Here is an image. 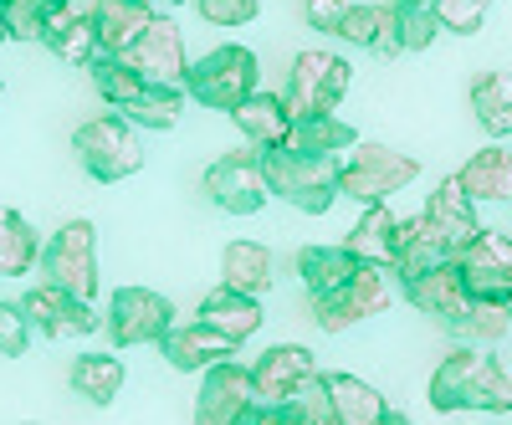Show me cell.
Listing matches in <instances>:
<instances>
[{"mask_svg":"<svg viewBox=\"0 0 512 425\" xmlns=\"http://www.w3.org/2000/svg\"><path fill=\"white\" fill-rule=\"evenodd\" d=\"M200 323H210L216 333H226L231 344H246L251 333H262V323H267V313H262V297L256 292H241V287H216V292H205L200 297Z\"/></svg>","mask_w":512,"mask_h":425,"instance_id":"cell-19","label":"cell"},{"mask_svg":"<svg viewBox=\"0 0 512 425\" xmlns=\"http://www.w3.org/2000/svg\"><path fill=\"white\" fill-rule=\"evenodd\" d=\"M425 400H431V410H441V415H451V410L507 415L512 410V374L502 369V359L487 344H461L436 364Z\"/></svg>","mask_w":512,"mask_h":425,"instance_id":"cell-2","label":"cell"},{"mask_svg":"<svg viewBox=\"0 0 512 425\" xmlns=\"http://www.w3.org/2000/svg\"><path fill=\"white\" fill-rule=\"evenodd\" d=\"M31 349V318L21 303H0V359H21Z\"/></svg>","mask_w":512,"mask_h":425,"instance_id":"cell-41","label":"cell"},{"mask_svg":"<svg viewBox=\"0 0 512 425\" xmlns=\"http://www.w3.org/2000/svg\"><path fill=\"white\" fill-rule=\"evenodd\" d=\"M333 36L349 41V47H369V52L395 57V0L390 6H379V0H349Z\"/></svg>","mask_w":512,"mask_h":425,"instance_id":"cell-24","label":"cell"},{"mask_svg":"<svg viewBox=\"0 0 512 425\" xmlns=\"http://www.w3.org/2000/svg\"><path fill=\"white\" fill-rule=\"evenodd\" d=\"M507 328H512V303H497V297H472L466 313L451 323L461 344H497Z\"/></svg>","mask_w":512,"mask_h":425,"instance_id":"cell-34","label":"cell"},{"mask_svg":"<svg viewBox=\"0 0 512 425\" xmlns=\"http://www.w3.org/2000/svg\"><path fill=\"white\" fill-rule=\"evenodd\" d=\"M205 195L216 210H226V216H256L272 190H267V175H262V149H231L221 154L216 164L205 169Z\"/></svg>","mask_w":512,"mask_h":425,"instance_id":"cell-11","label":"cell"},{"mask_svg":"<svg viewBox=\"0 0 512 425\" xmlns=\"http://www.w3.org/2000/svg\"><path fill=\"white\" fill-rule=\"evenodd\" d=\"M72 390L88 405H113L123 395V359L118 354H77Z\"/></svg>","mask_w":512,"mask_h":425,"instance_id":"cell-31","label":"cell"},{"mask_svg":"<svg viewBox=\"0 0 512 425\" xmlns=\"http://www.w3.org/2000/svg\"><path fill=\"white\" fill-rule=\"evenodd\" d=\"M323 385H328L333 425H390V405H384V395L369 385V379L333 369V374H323Z\"/></svg>","mask_w":512,"mask_h":425,"instance_id":"cell-21","label":"cell"},{"mask_svg":"<svg viewBox=\"0 0 512 425\" xmlns=\"http://www.w3.org/2000/svg\"><path fill=\"white\" fill-rule=\"evenodd\" d=\"M0 41H11V26H6V11H0Z\"/></svg>","mask_w":512,"mask_h":425,"instance_id":"cell-43","label":"cell"},{"mask_svg":"<svg viewBox=\"0 0 512 425\" xmlns=\"http://www.w3.org/2000/svg\"><path fill=\"white\" fill-rule=\"evenodd\" d=\"M415 175H420V159L390 144H354L338 159V190L359 205L400 195L405 185H415Z\"/></svg>","mask_w":512,"mask_h":425,"instance_id":"cell-7","label":"cell"},{"mask_svg":"<svg viewBox=\"0 0 512 425\" xmlns=\"http://www.w3.org/2000/svg\"><path fill=\"white\" fill-rule=\"evenodd\" d=\"M88 72H93V88H98V98H103V103H113V108H123L128 98H134V93L144 88L139 67L128 62L123 52H98V57L88 62Z\"/></svg>","mask_w":512,"mask_h":425,"instance_id":"cell-35","label":"cell"},{"mask_svg":"<svg viewBox=\"0 0 512 425\" xmlns=\"http://www.w3.org/2000/svg\"><path fill=\"white\" fill-rule=\"evenodd\" d=\"M262 175H267V190L277 200L297 205L303 216H328L333 200L344 195L338 190V159L333 154H308L297 144L262 149Z\"/></svg>","mask_w":512,"mask_h":425,"instance_id":"cell-3","label":"cell"},{"mask_svg":"<svg viewBox=\"0 0 512 425\" xmlns=\"http://www.w3.org/2000/svg\"><path fill=\"white\" fill-rule=\"evenodd\" d=\"M149 21H154V6H144V0H93V26H98L103 52H128Z\"/></svg>","mask_w":512,"mask_h":425,"instance_id":"cell-27","label":"cell"},{"mask_svg":"<svg viewBox=\"0 0 512 425\" xmlns=\"http://www.w3.org/2000/svg\"><path fill=\"white\" fill-rule=\"evenodd\" d=\"M441 36V21L420 0H395V52H425Z\"/></svg>","mask_w":512,"mask_h":425,"instance_id":"cell-36","label":"cell"},{"mask_svg":"<svg viewBox=\"0 0 512 425\" xmlns=\"http://www.w3.org/2000/svg\"><path fill=\"white\" fill-rule=\"evenodd\" d=\"M159 6H185V0H159Z\"/></svg>","mask_w":512,"mask_h":425,"instance_id":"cell-44","label":"cell"},{"mask_svg":"<svg viewBox=\"0 0 512 425\" xmlns=\"http://www.w3.org/2000/svg\"><path fill=\"white\" fill-rule=\"evenodd\" d=\"M420 6H431V0H420Z\"/></svg>","mask_w":512,"mask_h":425,"instance_id":"cell-47","label":"cell"},{"mask_svg":"<svg viewBox=\"0 0 512 425\" xmlns=\"http://www.w3.org/2000/svg\"><path fill=\"white\" fill-rule=\"evenodd\" d=\"M466 103H472V118L487 139H512V72H477L466 88Z\"/></svg>","mask_w":512,"mask_h":425,"instance_id":"cell-25","label":"cell"},{"mask_svg":"<svg viewBox=\"0 0 512 425\" xmlns=\"http://www.w3.org/2000/svg\"><path fill=\"white\" fill-rule=\"evenodd\" d=\"M6 6H11V0H0V11H6Z\"/></svg>","mask_w":512,"mask_h":425,"instance_id":"cell-45","label":"cell"},{"mask_svg":"<svg viewBox=\"0 0 512 425\" xmlns=\"http://www.w3.org/2000/svg\"><path fill=\"white\" fill-rule=\"evenodd\" d=\"M354 82V62L344 52H328V47H308L297 52L292 67H287V108L303 118V113H333L338 103H344Z\"/></svg>","mask_w":512,"mask_h":425,"instance_id":"cell-8","label":"cell"},{"mask_svg":"<svg viewBox=\"0 0 512 425\" xmlns=\"http://www.w3.org/2000/svg\"><path fill=\"white\" fill-rule=\"evenodd\" d=\"M256 82H262V62H256V52H251V47H236V41H226V47H210L200 62H190L185 93H190L200 108L236 113V108L256 93Z\"/></svg>","mask_w":512,"mask_h":425,"instance_id":"cell-5","label":"cell"},{"mask_svg":"<svg viewBox=\"0 0 512 425\" xmlns=\"http://www.w3.org/2000/svg\"><path fill=\"white\" fill-rule=\"evenodd\" d=\"M405 297L425 318H436L446 328L466 313V303H472V292H466V282H461V272H456L451 257L436 262V267H425V272H415V277H405Z\"/></svg>","mask_w":512,"mask_h":425,"instance_id":"cell-16","label":"cell"},{"mask_svg":"<svg viewBox=\"0 0 512 425\" xmlns=\"http://www.w3.org/2000/svg\"><path fill=\"white\" fill-rule=\"evenodd\" d=\"M318 374V359L308 344H272L262 359L251 364V379H256V395L262 400H287L308 385Z\"/></svg>","mask_w":512,"mask_h":425,"instance_id":"cell-17","label":"cell"},{"mask_svg":"<svg viewBox=\"0 0 512 425\" xmlns=\"http://www.w3.org/2000/svg\"><path fill=\"white\" fill-rule=\"evenodd\" d=\"M359 262H374V267H395L400 246H405V216H395L390 200H374L364 205V216L354 221L349 241H344Z\"/></svg>","mask_w":512,"mask_h":425,"instance_id":"cell-18","label":"cell"},{"mask_svg":"<svg viewBox=\"0 0 512 425\" xmlns=\"http://www.w3.org/2000/svg\"><path fill=\"white\" fill-rule=\"evenodd\" d=\"M256 395V379L246 364L236 359H216L210 369H200V395H195V420L200 425H241Z\"/></svg>","mask_w":512,"mask_h":425,"instance_id":"cell-12","label":"cell"},{"mask_svg":"<svg viewBox=\"0 0 512 425\" xmlns=\"http://www.w3.org/2000/svg\"><path fill=\"white\" fill-rule=\"evenodd\" d=\"M287 410H292V425H333V405H328L323 374H313L297 395H287Z\"/></svg>","mask_w":512,"mask_h":425,"instance_id":"cell-39","label":"cell"},{"mask_svg":"<svg viewBox=\"0 0 512 425\" xmlns=\"http://www.w3.org/2000/svg\"><path fill=\"white\" fill-rule=\"evenodd\" d=\"M451 262H456V272H461L472 297L512 303V236L507 231H477Z\"/></svg>","mask_w":512,"mask_h":425,"instance_id":"cell-13","label":"cell"},{"mask_svg":"<svg viewBox=\"0 0 512 425\" xmlns=\"http://www.w3.org/2000/svg\"><path fill=\"white\" fill-rule=\"evenodd\" d=\"M272 277H277V257L262 241H226V251H221V282L226 287L262 297L272 287Z\"/></svg>","mask_w":512,"mask_h":425,"instance_id":"cell-28","label":"cell"},{"mask_svg":"<svg viewBox=\"0 0 512 425\" xmlns=\"http://www.w3.org/2000/svg\"><path fill=\"white\" fill-rule=\"evenodd\" d=\"M108 338L118 349H139V344H159L175 328V303L154 287H118L108 297V318H103Z\"/></svg>","mask_w":512,"mask_h":425,"instance_id":"cell-10","label":"cell"},{"mask_svg":"<svg viewBox=\"0 0 512 425\" xmlns=\"http://www.w3.org/2000/svg\"><path fill=\"white\" fill-rule=\"evenodd\" d=\"M384 308H390V282H384V267L374 262H359L344 282L308 292V313L323 333H349L354 323H369Z\"/></svg>","mask_w":512,"mask_h":425,"instance_id":"cell-6","label":"cell"},{"mask_svg":"<svg viewBox=\"0 0 512 425\" xmlns=\"http://www.w3.org/2000/svg\"><path fill=\"white\" fill-rule=\"evenodd\" d=\"M72 154L98 185H118V180H128V175L144 169V139H139V129L123 113H98L88 123H77Z\"/></svg>","mask_w":512,"mask_h":425,"instance_id":"cell-4","label":"cell"},{"mask_svg":"<svg viewBox=\"0 0 512 425\" xmlns=\"http://www.w3.org/2000/svg\"><path fill=\"white\" fill-rule=\"evenodd\" d=\"M159 349H164V359L175 364L180 374H200V369H210L216 359H231L241 344H231L226 333H216L210 323H185V328H169L164 338H159Z\"/></svg>","mask_w":512,"mask_h":425,"instance_id":"cell-20","label":"cell"},{"mask_svg":"<svg viewBox=\"0 0 512 425\" xmlns=\"http://www.w3.org/2000/svg\"><path fill=\"white\" fill-rule=\"evenodd\" d=\"M354 267H359V257H354L349 246H303V251L292 257V272L303 277L308 292H323V287H333V282H344Z\"/></svg>","mask_w":512,"mask_h":425,"instance_id":"cell-33","label":"cell"},{"mask_svg":"<svg viewBox=\"0 0 512 425\" xmlns=\"http://www.w3.org/2000/svg\"><path fill=\"white\" fill-rule=\"evenodd\" d=\"M231 118H236V129L246 134V144H256V149L292 144V123H297V113H292L287 98H277V93H262V88H256Z\"/></svg>","mask_w":512,"mask_h":425,"instance_id":"cell-23","label":"cell"},{"mask_svg":"<svg viewBox=\"0 0 512 425\" xmlns=\"http://www.w3.org/2000/svg\"><path fill=\"white\" fill-rule=\"evenodd\" d=\"M431 11H436L441 31H451V36H477V31L487 26L492 0H431Z\"/></svg>","mask_w":512,"mask_h":425,"instance_id":"cell-38","label":"cell"},{"mask_svg":"<svg viewBox=\"0 0 512 425\" xmlns=\"http://www.w3.org/2000/svg\"><path fill=\"white\" fill-rule=\"evenodd\" d=\"M67 0H11L6 6V26H11V41H41V26H47Z\"/></svg>","mask_w":512,"mask_h":425,"instance_id":"cell-37","label":"cell"},{"mask_svg":"<svg viewBox=\"0 0 512 425\" xmlns=\"http://www.w3.org/2000/svg\"><path fill=\"white\" fill-rule=\"evenodd\" d=\"M118 113L134 123V129H154V134H164V129H175L180 113H185V88H175V82H144V88L128 98Z\"/></svg>","mask_w":512,"mask_h":425,"instance_id":"cell-29","label":"cell"},{"mask_svg":"<svg viewBox=\"0 0 512 425\" xmlns=\"http://www.w3.org/2000/svg\"><path fill=\"white\" fill-rule=\"evenodd\" d=\"M128 62L139 67V77L144 82H175V88H185V72H190V52H185V31L169 21V16H159L154 11V21L139 31V41L123 52Z\"/></svg>","mask_w":512,"mask_h":425,"instance_id":"cell-14","label":"cell"},{"mask_svg":"<svg viewBox=\"0 0 512 425\" xmlns=\"http://www.w3.org/2000/svg\"><path fill=\"white\" fill-rule=\"evenodd\" d=\"M21 308H26L31 328H41L47 338H88V333L103 328V318L93 313L88 297H72V292H62V287H52V282H36V287L21 297Z\"/></svg>","mask_w":512,"mask_h":425,"instance_id":"cell-15","label":"cell"},{"mask_svg":"<svg viewBox=\"0 0 512 425\" xmlns=\"http://www.w3.org/2000/svg\"><path fill=\"white\" fill-rule=\"evenodd\" d=\"M344 6H349V0H303V21L313 31H333L338 16H344Z\"/></svg>","mask_w":512,"mask_h":425,"instance_id":"cell-42","label":"cell"},{"mask_svg":"<svg viewBox=\"0 0 512 425\" xmlns=\"http://www.w3.org/2000/svg\"><path fill=\"white\" fill-rule=\"evenodd\" d=\"M41 262V236L31 231V221L21 210L0 205V277H26Z\"/></svg>","mask_w":512,"mask_h":425,"instance_id":"cell-30","label":"cell"},{"mask_svg":"<svg viewBox=\"0 0 512 425\" xmlns=\"http://www.w3.org/2000/svg\"><path fill=\"white\" fill-rule=\"evenodd\" d=\"M451 180L472 200H512V149H502V139H492V149H477Z\"/></svg>","mask_w":512,"mask_h":425,"instance_id":"cell-26","label":"cell"},{"mask_svg":"<svg viewBox=\"0 0 512 425\" xmlns=\"http://www.w3.org/2000/svg\"><path fill=\"white\" fill-rule=\"evenodd\" d=\"M41 282L93 303L98 297V226L93 221H67L41 246Z\"/></svg>","mask_w":512,"mask_h":425,"instance_id":"cell-9","label":"cell"},{"mask_svg":"<svg viewBox=\"0 0 512 425\" xmlns=\"http://www.w3.org/2000/svg\"><path fill=\"white\" fill-rule=\"evenodd\" d=\"M477 231H482L477 200L466 195L456 180H441L431 190V200H425L420 216L405 221V246H400V257H395V272L400 277H415L425 267H436V262L456 257V251L472 241Z\"/></svg>","mask_w":512,"mask_h":425,"instance_id":"cell-1","label":"cell"},{"mask_svg":"<svg viewBox=\"0 0 512 425\" xmlns=\"http://www.w3.org/2000/svg\"><path fill=\"white\" fill-rule=\"evenodd\" d=\"M190 6L200 11L205 26H226V31H236V26H251V21H256L262 0H190Z\"/></svg>","mask_w":512,"mask_h":425,"instance_id":"cell-40","label":"cell"},{"mask_svg":"<svg viewBox=\"0 0 512 425\" xmlns=\"http://www.w3.org/2000/svg\"><path fill=\"white\" fill-rule=\"evenodd\" d=\"M0 93H6V88H0Z\"/></svg>","mask_w":512,"mask_h":425,"instance_id":"cell-48","label":"cell"},{"mask_svg":"<svg viewBox=\"0 0 512 425\" xmlns=\"http://www.w3.org/2000/svg\"><path fill=\"white\" fill-rule=\"evenodd\" d=\"M144 6H159V0H144Z\"/></svg>","mask_w":512,"mask_h":425,"instance_id":"cell-46","label":"cell"},{"mask_svg":"<svg viewBox=\"0 0 512 425\" xmlns=\"http://www.w3.org/2000/svg\"><path fill=\"white\" fill-rule=\"evenodd\" d=\"M292 144L297 149H308V154H333V159H344V149L359 144V129L344 118H333V113H303L292 123Z\"/></svg>","mask_w":512,"mask_h":425,"instance_id":"cell-32","label":"cell"},{"mask_svg":"<svg viewBox=\"0 0 512 425\" xmlns=\"http://www.w3.org/2000/svg\"><path fill=\"white\" fill-rule=\"evenodd\" d=\"M41 47H47L52 57L72 62V67H88L103 47H98V26H93V11H82V6H67L41 26Z\"/></svg>","mask_w":512,"mask_h":425,"instance_id":"cell-22","label":"cell"}]
</instances>
